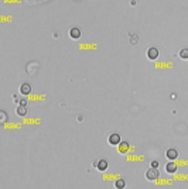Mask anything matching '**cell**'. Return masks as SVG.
I'll use <instances>...</instances> for the list:
<instances>
[{"label":"cell","mask_w":188,"mask_h":189,"mask_svg":"<svg viewBox=\"0 0 188 189\" xmlns=\"http://www.w3.org/2000/svg\"><path fill=\"white\" fill-rule=\"evenodd\" d=\"M160 176V172L157 168H149L147 171H146V179L147 181H156V179H159Z\"/></svg>","instance_id":"cell-1"},{"label":"cell","mask_w":188,"mask_h":189,"mask_svg":"<svg viewBox=\"0 0 188 189\" xmlns=\"http://www.w3.org/2000/svg\"><path fill=\"white\" fill-rule=\"evenodd\" d=\"M107 141H109L111 146H119V144L122 143V137H120V134H118V133H113V134L109 135Z\"/></svg>","instance_id":"cell-2"},{"label":"cell","mask_w":188,"mask_h":189,"mask_svg":"<svg viewBox=\"0 0 188 189\" xmlns=\"http://www.w3.org/2000/svg\"><path fill=\"white\" fill-rule=\"evenodd\" d=\"M159 55H160L159 48L150 47V48L147 50V58H149V59H151V61H156V59L159 58Z\"/></svg>","instance_id":"cell-3"},{"label":"cell","mask_w":188,"mask_h":189,"mask_svg":"<svg viewBox=\"0 0 188 189\" xmlns=\"http://www.w3.org/2000/svg\"><path fill=\"white\" fill-rule=\"evenodd\" d=\"M95 167H96V169H98V171H100V172L106 171V169H107V161L105 160V158H102V160H98L95 162Z\"/></svg>","instance_id":"cell-4"},{"label":"cell","mask_w":188,"mask_h":189,"mask_svg":"<svg viewBox=\"0 0 188 189\" xmlns=\"http://www.w3.org/2000/svg\"><path fill=\"white\" fill-rule=\"evenodd\" d=\"M82 35V31L78 27H72V28L70 30V37L72 38V40H79Z\"/></svg>","instance_id":"cell-5"},{"label":"cell","mask_w":188,"mask_h":189,"mask_svg":"<svg viewBox=\"0 0 188 189\" xmlns=\"http://www.w3.org/2000/svg\"><path fill=\"white\" fill-rule=\"evenodd\" d=\"M166 157L168 158L170 161H174V160H177L178 158V151L175 148H168L166 151Z\"/></svg>","instance_id":"cell-6"},{"label":"cell","mask_w":188,"mask_h":189,"mask_svg":"<svg viewBox=\"0 0 188 189\" xmlns=\"http://www.w3.org/2000/svg\"><path fill=\"white\" fill-rule=\"evenodd\" d=\"M166 172L167 174H175V172H177V164L175 162H167L166 164Z\"/></svg>","instance_id":"cell-7"},{"label":"cell","mask_w":188,"mask_h":189,"mask_svg":"<svg viewBox=\"0 0 188 189\" xmlns=\"http://www.w3.org/2000/svg\"><path fill=\"white\" fill-rule=\"evenodd\" d=\"M129 150H130V144L127 141H122L120 144H119V153L120 154L129 153Z\"/></svg>","instance_id":"cell-8"},{"label":"cell","mask_w":188,"mask_h":189,"mask_svg":"<svg viewBox=\"0 0 188 189\" xmlns=\"http://www.w3.org/2000/svg\"><path fill=\"white\" fill-rule=\"evenodd\" d=\"M30 92H31V85L30 83H23L21 86H20V93L21 94H30Z\"/></svg>","instance_id":"cell-9"},{"label":"cell","mask_w":188,"mask_h":189,"mask_svg":"<svg viewBox=\"0 0 188 189\" xmlns=\"http://www.w3.org/2000/svg\"><path fill=\"white\" fill-rule=\"evenodd\" d=\"M16 113H17V114H19L20 117H24L27 114V107L26 106H17V109H16Z\"/></svg>","instance_id":"cell-10"},{"label":"cell","mask_w":188,"mask_h":189,"mask_svg":"<svg viewBox=\"0 0 188 189\" xmlns=\"http://www.w3.org/2000/svg\"><path fill=\"white\" fill-rule=\"evenodd\" d=\"M115 186H116V189H125L126 188V181L123 178L116 179V182H115Z\"/></svg>","instance_id":"cell-11"},{"label":"cell","mask_w":188,"mask_h":189,"mask_svg":"<svg viewBox=\"0 0 188 189\" xmlns=\"http://www.w3.org/2000/svg\"><path fill=\"white\" fill-rule=\"evenodd\" d=\"M178 55H180V58H182V59H188V48H182Z\"/></svg>","instance_id":"cell-12"},{"label":"cell","mask_w":188,"mask_h":189,"mask_svg":"<svg viewBox=\"0 0 188 189\" xmlns=\"http://www.w3.org/2000/svg\"><path fill=\"white\" fill-rule=\"evenodd\" d=\"M151 168H157V169H159V161H157V160L151 161Z\"/></svg>","instance_id":"cell-13"},{"label":"cell","mask_w":188,"mask_h":189,"mask_svg":"<svg viewBox=\"0 0 188 189\" xmlns=\"http://www.w3.org/2000/svg\"><path fill=\"white\" fill-rule=\"evenodd\" d=\"M27 105V100L26 99H21V100H20V106H26Z\"/></svg>","instance_id":"cell-14"}]
</instances>
